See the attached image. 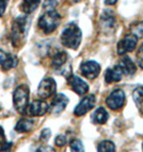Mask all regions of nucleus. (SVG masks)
<instances>
[{
  "instance_id": "obj_26",
  "label": "nucleus",
  "mask_w": 143,
  "mask_h": 152,
  "mask_svg": "<svg viewBox=\"0 0 143 152\" xmlns=\"http://www.w3.org/2000/svg\"><path fill=\"white\" fill-rule=\"evenodd\" d=\"M137 62L141 68H143V44L139 47L138 52H137Z\"/></svg>"
},
{
  "instance_id": "obj_10",
  "label": "nucleus",
  "mask_w": 143,
  "mask_h": 152,
  "mask_svg": "<svg viewBox=\"0 0 143 152\" xmlns=\"http://www.w3.org/2000/svg\"><path fill=\"white\" fill-rule=\"evenodd\" d=\"M137 42H138V38L136 37L133 34H129V35L125 36V37L121 39L118 44V53L120 56L127 53V52H130L133 49L136 48L137 46Z\"/></svg>"
},
{
  "instance_id": "obj_8",
  "label": "nucleus",
  "mask_w": 143,
  "mask_h": 152,
  "mask_svg": "<svg viewBox=\"0 0 143 152\" xmlns=\"http://www.w3.org/2000/svg\"><path fill=\"white\" fill-rule=\"evenodd\" d=\"M95 102H96V98H95L94 95H88V96L84 97L81 101L79 102V104L75 107L74 114L78 117L83 116L84 114H87L90 110H92L93 107H94Z\"/></svg>"
},
{
  "instance_id": "obj_11",
  "label": "nucleus",
  "mask_w": 143,
  "mask_h": 152,
  "mask_svg": "<svg viewBox=\"0 0 143 152\" xmlns=\"http://www.w3.org/2000/svg\"><path fill=\"white\" fill-rule=\"evenodd\" d=\"M67 103H69V98L64 94H57L52 99L50 105V112H52L54 114H60L64 109L66 107Z\"/></svg>"
},
{
  "instance_id": "obj_34",
  "label": "nucleus",
  "mask_w": 143,
  "mask_h": 152,
  "mask_svg": "<svg viewBox=\"0 0 143 152\" xmlns=\"http://www.w3.org/2000/svg\"><path fill=\"white\" fill-rule=\"evenodd\" d=\"M75 1H76V2H78V1H80V0H75Z\"/></svg>"
},
{
  "instance_id": "obj_14",
  "label": "nucleus",
  "mask_w": 143,
  "mask_h": 152,
  "mask_svg": "<svg viewBox=\"0 0 143 152\" xmlns=\"http://www.w3.org/2000/svg\"><path fill=\"white\" fill-rule=\"evenodd\" d=\"M123 72L122 68L120 65H116L112 68H108L106 70L105 74V81L107 83H113V82H119L121 79L123 78Z\"/></svg>"
},
{
  "instance_id": "obj_33",
  "label": "nucleus",
  "mask_w": 143,
  "mask_h": 152,
  "mask_svg": "<svg viewBox=\"0 0 143 152\" xmlns=\"http://www.w3.org/2000/svg\"><path fill=\"white\" fill-rule=\"evenodd\" d=\"M116 1H118V0H105V3L107 5H113L116 3Z\"/></svg>"
},
{
  "instance_id": "obj_24",
  "label": "nucleus",
  "mask_w": 143,
  "mask_h": 152,
  "mask_svg": "<svg viewBox=\"0 0 143 152\" xmlns=\"http://www.w3.org/2000/svg\"><path fill=\"white\" fill-rule=\"evenodd\" d=\"M131 34L135 35L137 38H142L143 37V21L136 23L131 28Z\"/></svg>"
},
{
  "instance_id": "obj_7",
  "label": "nucleus",
  "mask_w": 143,
  "mask_h": 152,
  "mask_svg": "<svg viewBox=\"0 0 143 152\" xmlns=\"http://www.w3.org/2000/svg\"><path fill=\"white\" fill-rule=\"evenodd\" d=\"M80 72L87 79L93 80L96 78L100 72V65L97 62L87 61L80 65Z\"/></svg>"
},
{
  "instance_id": "obj_28",
  "label": "nucleus",
  "mask_w": 143,
  "mask_h": 152,
  "mask_svg": "<svg viewBox=\"0 0 143 152\" xmlns=\"http://www.w3.org/2000/svg\"><path fill=\"white\" fill-rule=\"evenodd\" d=\"M51 136V131L49 129H44L41 133V140L46 142V140H49V137Z\"/></svg>"
},
{
  "instance_id": "obj_29",
  "label": "nucleus",
  "mask_w": 143,
  "mask_h": 152,
  "mask_svg": "<svg viewBox=\"0 0 143 152\" xmlns=\"http://www.w3.org/2000/svg\"><path fill=\"white\" fill-rule=\"evenodd\" d=\"M12 150V142H2L0 147V152H11Z\"/></svg>"
},
{
  "instance_id": "obj_23",
  "label": "nucleus",
  "mask_w": 143,
  "mask_h": 152,
  "mask_svg": "<svg viewBox=\"0 0 143 152\" xmlns=\"http://www.w3.org/2000/svg\"><path fill=\"white\" fill-rule=\"evenodd\" d=\"M71 152H84V147L82 142L79 140H73L69 144Z\"/></svg>"
},
{
  "instance_id": "obj_17",
  "label": "nucleus",
  "mask_w": 143,
  "mask_h": 152,
  "mask_svg": "<svg viewBox=\"0 0 143 152\" xmlns=\"http://www.w3.org/2000/svg\"><path fill=\"white\" fill-rule=\"evenodd\" d=\"M34 127V120L30 118H21L17 121L15 126V131L17 133H27L31 131Z\"/></svg>"
},
{
  "instance_id": "obj_31",
  "label": "nucleus",
  "mask_w": 143,
  "mask_h": 152,
  "mask_svg": "<svg viewBox=\"0 0 143 152\" xmlns=\"http://www.w3.org/2000/svg\"><path fill=\"white\" fill-rule=\"evenodd\" d=\"M36 152H55V149L49 146H43V147L38 148Z\"/></svg>"
},
{
  "instance_id": "obj_25",
  "label": "nucleus",
  "mask_w": 143,
  "mask_h": 152,
  "mask_svg": "<svg viewBox=\"0 0 143 152\" xmlns=\"http://www.w3.org/2000/svg\"><path fill=\"white\" fill-rule=\"evenodd\" d=\"M58 4L57 0H44L43 2V8L46 11H52Z\"/></svg>"
},
{
  "instance_id": "obj_4",
  "label": "nucleus",
  "mask_w": 143,
  "mask_h": 152,
  "mask_svg": "<svg viewBox=\"0 0 143 152\" xmlns=\"http://www.w3.org/2000/svg\"><path fill=\"white\" fill-rule=\"evenodd\" d=\"M13 104L19 114H25L29 104V88L27 85L21 84L14 91Z\"/></svg>"
},
{
  "instance_id": "obj_22",
  "label": "nucleus",
  "mask_w": 143,
  "mask_h": 152,
  "mask_svg": "<svg viewBox=\"0 0 143 152\" xmlns=\"http://www.w3.org/2000/svg\"><path fill=\"white\" fill-rule=\"evenodd\" d=\"M97 150H98V152H114L115 145L111 140H102L98 145Z\"/></svg>"
},
{
  "instance_id": "obj_5",
  "label": "nucleus",
  "mask_w": 143,
  "mask_h": 152,
  "mask_svg": "<svg viewBox=\"0 0 143 152\" xmlns=\"http://www.w3.org/2000/svg\"><path fill=\"white\" fill-rule=\"evenodd\" d=\"M125 93L122 89L118 88L114 89V91L107 97L106 99V104L108 105V107L113 111H116V110H120L121 107H123V105L125 104Z\"/></svg>"
},
{
  "instance_id": "obj_30",
  "label": "nucleus",
  "mask_w": 143,
  "mask_h": 152,
  "mask_svg": "<svg viewBox=\"0 0 143 152\" xmlns=\"http://www.w3.org/2000/svg\"><path fill=\"white\" fill-rule=\"evenodd\" d=\"M9 0H0V17L4 14L7 7H8Z\"/></svg>"
},
{
  "instance_id": "obj_13",
  "label": "nucleus",
  "mask_w": 143,
  "mask_h": 152,
  "mask_svg": "<svg viewBox=\"0 0 143 152\" xmlns=\"http://www.w3.org/2000/svg\"><path fill=\"white\" fill-rule=\"evenodd\" d=\"M17 63L18 61L15 56L0 49V65H1V67L4 70H9V69L14 68L17 65Z\"/></svg>"
},
{
  "instance_id": "obj_18",
  "label": "nucleus",
  "mask_w": 143,
  "mask_h": 152,
  "mask_svg": "<svg viewBox=\"0 0 143 152\" xmlns=\"http://www.w3.org/2000/svg\"><path fill=\"white\" fill-rule=\"evenodd\" d=\"M67 60H69V56H67L66 52H64V51H59V52H57V53L52 56L51 65L54 66L56 69H59L66 64Z\"/></svg>"
},
{
  "instance_id": "obj_3",
  "label": "nucleus",
  "mask_w": 143,
  "mask_h": 152,
  "mask_svg": "<svg viewBox=\"0 0 143 152\" xmlns=\"http://www.w3.org/2000/svg\"><path fill=\"white\" fill-rule=\"evenodd\" d=\"M61 21V16L59 13H57L55 10L46 11L38 19V27L44 33L49 34L54 32Z\"/></svg>"
},
{
  "instance_id": "obj_20",
  "label": "nucleus",
  "mask_w": 143,
  "mask_h": 152,
  "mask_svg": "<svg viewBox=\"0 0 143 152\" xmlns=\"http://www.w3.org/2000/svg\"><path fill=\"white\" fill-rule=\"evenodd\" d=\"M41 2V0H24L21 5V9L25 14H31L36 10Z\"/></svg>"
},
{
  "instance_id": "obj_16",
  "label": "nucleus",
  "mask_w": 143,
  "mask_h": 152,
  "mask_svg": "<svg viewBox=\"0 0 143 152\" xmlns=\"http://www.w3.org/2000/svg\"><path fill=\"white\" fill-rule=\"evenodd\" d=\"M120 66L123 72L127 75V76H133L136 74V71H137V67H136L135 63L128 56H123L120 62Z\"/></svg>"
},
{
  "instance_id": "obj_15",
  "label": "nucleus",
  "mask_w": 143,
  "mask_h": 152,
  "mask_svg": "<svg viewBox=\"0 0 143 152\" xmlns=\"http://www.w3.org/2000/svg\"><path fill=\"white\" fill-rule=\"evenodd\" d=\"M115 23V16L112 11H105L100 16V25L105 29H112Z\"/></svg>"
},
{
  "instance_id": "obj_6",
  "label": "nucleus",
  "mask_w": 143,
  "mask_h": 152,
  "mask_svg": "<svg viewBox=\"0 0 143 152\" xmlns=\"http://www.w3.org/2000/svg\"><path fill=\"white\" fill-rule=\"evenodd\" d=\"M57 91V84L52 78H45L43 79L38 85V95L42 99L50 98L56 94Z\"/></svg>"
},
{
  "instance_id": "obj_21",
  "label": "nucleus",
  "mask_w": 143,
  "mask_h": 152,
  "mask_svg": "<svg viewBox=\"0 0 143 152\" xmlns=\"http://www.w3.org/2000/svg\"><path fill=\"white\" fill-rule=\"evenodd\" d=\"M133 101L139 112L143 115V87H137L133 93Z\"/></svg>"
},
{
  "instance_id": "obj_32",
  "label": "nucleus",
  "mask_w": 143,
  "mask_h": 152,
  "mask_svg": "<svg viewBox=\"0 0 143 152\" xmlns=\"http://www.w3.org/2000/svg\"><path fill=\"white\" fill-rule=\"evenodd\" d=\"M5 136H4V131H3V128L0 126V144L4 142Z\"/></svg>"
},
{
  "instance_id": "obj_12",
  "label": "nucleus",
  "mask_w": 143,
  "mask_h": 152,
  "mask_svg": "<svg viewBox=\"0 0 143 152\" xmlns=\"http://www.w3.org/2000/svg\"><path fill=\"white\" fill-rule=\"evenodd\" d=\"M69 83L71 85L72 89L78 95L87 94L89 91V85L86 82L77 76H69Z\"/></svg>"
},
{
  "instance_id": "obj_19",
  "label": "nucleus",
  "mask_w": 143,
  "mask_h": 152,
  "mask_svg": "<svg viewBox=\"0 0 143 152\" xmlns=\"http://www.w3.org/2000/svg\"><path fill=\"white\" fill-rule=\"evenodd\" d=\"M109 114L104 107H98L96 111L92 114V120L94 124H104L107 122Z\"/></svg>"
},
{
  "instance_id": "obj_1",
  "label": "nucleus",
  "mask_w": 143,
  "mask_h": 152,
  "mask_svg": "<svg viewBox=\"0 0 143 152\" xmlns=\"http://www.w3.org/2000/svg\"><path fill=\"white\" fill-rule=\"evenodd\" d=\"M61 43L69 49H77L81 43V30L75 23H69L61 34Z\"/></svg>"
},
{
  "instance_id": "obj_2",
  "label": "nucleus",
  "mask_w": 143,
  "mask_h": 152,
  "mask_svg": "<svg viewBox=\"0 0 143 152\" xmlns=\"http://www.w3.org/2000/svg\"><path fill=\"white\" fill-rule=\"evenodd\" d=\"M27 17L26 16H18L13 20L12 31H11V41L14 47H18L24 42L27 32Z\"/></svg>"
},
{
  "instance_id": "obj_27",
  "label": "nucleus",
  "mask_w": 143,
  "mask_h": 152,
  "mask_svg": "<svg viewBox=\"0 0 143 152\" xmlns=\"http://www.w3.org/2000/svg\"><path fill=\"white\" fill-rule=\"evenodd\" d=\"M66 144V137L64 135H58L56 138V145L59 147H63Z\"/></svg>"
},
{
  "instance_id": "obj_9",
  "label": "nucleus",
  "mask_w": 143,
  "mask_h": 152,
  "mask_svg": "<svg viewBox=\"0 0 143 152\" xmlns=\"http://www.w3.org/2000/svg\"><path fill=\"white\" fill-rule=\"evenodd\" d=\"M49 105L43 100H35V101L31 102L30 104H28V107H27V113L28 115L32 117H38V116H43L48 112Z\"/></svg>"
}]
</instances>
